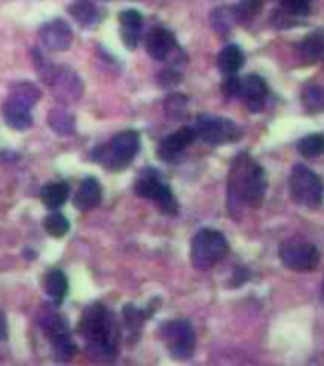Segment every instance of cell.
I'll use <instances>...</instances> for the list:
<instances>
[{
  "label": "cell",
  "mask_w": 324,
  "mask_h": 366,
  "mask_svg": "<svg viewBox=\"0 0 324 366\" xmlns=\"http://www.w3.org/2000/svg\"><path fill=\"white\" fill-rule=\"evenodd\" d=\"M265 189L267 180L260 164L248 155L237 156L229 174V205L240 203L258 208L263 203Z\"/></svg>",
  "instance_id": "obj_1"
},
{
  "label": "cell",
  "mask_w": 324,
  "mask_h": 366,
  "mask_svg": "<svg viewBox=\"0 0 324 366\" xmlns=\"http://www.w3.org/2000/svg\"><path fill=\"white\" fill-rule=\"evenodd\" d=\"M229 252V242L223 233L216 229H202L193 237L191 242V261L200 271L212 269Z\"/></svg>",
  "instance_id": "obj_2"
},
{
  "label": "cell",
  "mask_w": 324,
  "mask_h": 366,
  "mask_svg": "<svg viewBox=\"0 0 324 366\" xmlns=\"http://www.w3.org/2000/svg\"><path fill=\"white\" fill-rule=\"evenodd\" d=\"M138 149H140V136L134 130H128V132L115 136L111 143L92 151V159L101 162L107 170L119 172L132 162Z\"/></svg>",
  "instance_id": "obj_3"
},
{
  "label": "cell",
  "mask_w": 324,
  "mask_h": 366,
  "mask_svg": "<svg viewBox=\"0 0 324 366\" xmlns=\"http://www.w3.org/2000/svg\"><path fill=\"white\" fill-rule=\"evenodd\" d=\"M290 191H292V197L296 198V203L307 208H318L323 205L324 183L307 166H302V164L294 166L292 176H290Z\"/></svg>",
  "instance_id": "obj_4"
},
{
  "label": "cell",
  "mask_w": 324,
  "mask_h": 366,
  "mask_svg": "<svg viewBox=\"0 0 324 366\" xmlns=\"http://www.w3.org/2000/svg\"><path fill=\"white\" fill-rule=\"evenodd\" d=\"M282 265L292 271H313L318 265V248L303 237H292L281 244L279 250Z\"/></svg>",
  "instance_id": "obj_5"
},
{
  "label": "cell",
  "mask_w": 324,
  "mask_h": 366,
  "mask_svg": "<svg viewBox=\"0 0 324 366\" xmlns=\"http://www.w3.org/2000/svg\"><path fill=\"white\" fill-rule=\"evenodd\" d=\"M161 336L168 353L177 360L189 359L195 353V332L187 321H170L161 326Z\"/></svg>",
  "instance_id": "obj_6"
},
{
  "label": "cell",
  "mask_w": 324,
  "mask_h": 366,
  "mask_svg": "<svg viewBox=\"0 0 324 366\" xmlns=\"http://www.w3.org/2000/svg\"><path fill=\"white\" fill-rule=\"evenodd\" d=\"M195 136L212 145H221L240 138V128L229 119L200 117L195 124Z\"/></svg>",
  "instance_id": "obj_7"
},
{
  "label": "cell",
  "mask_w": 324,
  "mask_h": 366,
  "mask_svg": "<svg viewBox=\"0 0 324 366\" xmlns=\"http://www.w3.org/2000/svg\"><path fill=\"white\" fill-rule=\"evenodd\" d=\"M78 332L84 336L86 342L92 339H105L115 338V328L111 323V315L107 313L105 307H101L99 303H94L82 313ZM117 339V338H115Z\"/></svg>",
  "instance_id": "obj_8"
},
{
  "label": "cell",
  "mask_w": 324,
  "mask_h": 366,
  "mask_svg": "<svg viewBox=\"0 0 324 366\" xmlns=\"http://www.w3.org/2000/svg\"><path fill=\"white\" fill-rule=\"evenodd\" d=\"M44 80L54 88L56 98L61 99V101H75V99L80 98L82 86H80V80L75 73H69L65 69L50 71L48 77H44Z\"/></svg>",
  "instance_id": "obj_9"
},
{
  "label": "cell",
  "mask_w": 324,
  "mask_h": 366,
  "mask_svg": "<svg viewBox=\"0 0 324 366\" xmlns=\"http://www.w3.org/2000/svg\"><path fill=\"white\" fill-rule=\"evenodd\" d=\"M40 43L48 50L54 52H61L67 50L73 43V31H71L69 23L64 20H54V22L46 23L40 29Z\"/></svg>",
  "instance_id": "obj_10"
},
{
  "label": "cell",
  "mask_w": 324,
  "mask_h": 366,
  "mask_svg": "<svg viewBox=\"0 0 324 366\" xmlns=\"http://www.w3.org/2000/svg\"><path fill=\"white\" fill-rule=\"evenodd\" d=\"M239 96L244 99V103L248 105L250 111H261L265 105L267 99V85L265 80L258 75H248L246 78H242L239 85Z\"/></svg>",
  "instance_id": "obj_11"
},
{
  "label": "cell",
  "mask_w": 324,
  "mask_h": 366,
  "mask_svg": "<svg viewBox=\"0 0 324 366\" xmlns=\"http://www.w3.org/2000/svg\"><path fill=\"white\" fill-rule=\"evenodd\" d=\"M195 138H197V136H195V130H193V128H182V130H177L176 134L168 136V138H164V140L161 141V145H159V156L166 162L176 161L177 156H182V153H184L185 149L193 143Z\"/></svg>",
  "instance_id": "obj_12"
},
{
  "label": "cell",
  "mask_w": 324,
  "mask_h": 366,
  "mask_svg": "<svg viewBox=\"0 0 324 366\" xmlns=\"http://www.w3.org/2000/svg\"><path fill=\"white\" fill-rule=\"evenodd\" d=\"M145 44H147L149 56L153 57V59H161V61L162 59H168L177 50L176 38H174V35L170 33L168 29L164 27L151 29Z\"/></svg>",
  "instance_id": "obj_13"
},
{
  "label": "cell",
  "mask_w": 324,
  "mask_h": 366,
  "mask_svg": "<svg viewBox=\"0 0 324 366\" xmlns=\"http://www.w3.org/2000/svg\"><path fill=\"white\" fill-rule=\"evenodd\" d=\"M27 103H23L22 99L10 98L2 107V115H4V120L10 128L14 130H27L31 124H33V117H31V111H29Z\"/></svg>",
  "instance_id": "obj_14"
},
{
  "label": "cell",
  "mask_w": 324,
  "mask_h": 366,
  "mask_svg": "<svg viewBox=\"0 0 324 366\" xmlns=\"http://www.w3.org/2000/svg\"><path fill=\"white\" fill-rule=\"evenodd\" d=\"M101 203V187L96 177H86L80 183L77 195H75V206L80 212H90Z\"/></svg>",
  "instance_id": "obj_15"
},
{
  "label": "cell",
  "mask_w": 324,
  "mask_h": 366,
  "mask_svg": "<svg viewBox=\"0 0 324 366\" xmlns=\"http://www.w3.org/2000/svg\"><path fill=\"white\" fill-rule=\"evenodd\" d=\"M86 351H88V357L94 363H98V365H111L117 359V339L105 338L86 342Z\"/></svg>",
  "instance_id": "obj_16"
},
{
  "label": "cell",
  "mask_w": 324,
  "mask_h": 366,
  "mask_svg": "<svg viewBox=\"0 0 324 366\" xmlns=\"http://www.w3.org/2000/svg\"><path fill=\"white\" fill-rule=\"evenodd\" d=\"M141 22L143 20H141V14L138 10H126V12L120 14V25H122L120 36L130 50H134L140 43Z\"/></svg>",
  "instance_id": "obj_17"
},
{
  "label": "cell",
  "mask_w": 324,
  "mask_h": 366,
  "mask_svg": "<svg viewBox=\"0 0 324 366\" xmlns=\"http://www.w3.org/2000/svg\"><path fill=\"white\" fill-rule=\"evenodd\" d=\"M300 56L305 61H318L324 57V29H317L300 43Z\"/></svg>",
  "instance_id": "obj_18"
},
{
  "label": "cell",
  "mask_w": 324,
  "mask_h": 366,
  "mask_svg": "<svg viewBox=\"0 0 324 366\" xmlns=\"http://www.w3.org/2000/svg\"><path fill=\"white\" fill-rule=\"evenodd\" d=\"M242 65H244V54H242V50L239 46L231 44V46H226V48L219 52L218 67L227 77L235 75Z\"/></svg>",
  "instance_id": "obj_19"
},
{
  "label": "cell",
  "mask_w": 324,
  "mask_h": 366,
  "mask_svg": "<svg viewBox=\"0 0 324 366\" xmlns=\"http://www.w3.org/2000/svg\"><path fill=\"white\" fill-rule=\"evenodd\" d=\"M44 286H46V292H48V296L54 298V300L59 303L65 296H67L69 282H67V277H65L64 271H59V269H52V271H48V273H46V279H44Z\"/></svg>",
  "instance_id": "obj_20"
},
{
  "label": "cell",
  "mask_w": 324,
  "mask_h": 366,
  "mask_svg": "<svg viewBox=\"0 0 324 366\" xmlns=\"http://www.w3.org/2000/svg\"><path fill=\"white\" fill-rule=\"evenodd\" d=\"M164 185L161 180V176L156 174L155 170H145L138 180H135V193L143 198H151L155 197L156 193L161 191V187Z\"/></svg>",
  "instance_id": "obj_21"
},
{
  "label": "cell",
  "mask_w": 324,
  "mask_h": 366,
  "mask_svg": "<svg viewBox=\"0 0 324 366\" xmlns=\"http://www.w3.org/2000/svg\"><path fill=\"white\" fill-rule=\"evenodd\" d=\"M52 342V349H54V359L57 363H69L75 355V344L69 338L67 332H59V334H52L50 336Z\"/></svg>",
  "instance_id": "obj_22"
},
{
  "label": "cell",
  "mask_w": 324,
  "mask_h": 366,
  "mask_svg": "<svg viewBox=\"0 0 324 366\" xmlns=\"http://www.w3.org/2000/svg\"><path fill=\"white\" fill-rule=\"evenodd\" d=\"M67 195H69V187L65 183H48L46 187H43L40 191V198L43 203L52 210H56L59 206L65 205L67 200Z\"/></svg>",
  "instance_id": "obj_23"
},
{
  "label": "cell",
  "mask_w": 324,
  "mask_h": 366,
  "mask_svg": "<svg viewBox=\"0 0 324 366\" xmlns=\"http://www.w3.org/2000/svg\"><path fill=\"white\" fill-rule=\"evenodd\" d=\"M69 12L73 17L82 25H92L98 22V8L94 6L90 0H77L73 6L69 8Z\"/></svg>",
  "instance_id": "obj_24"
},
{
  "label": "cell",
  "mask_w": 324,
  "mask_h": 366,
  "mask_svg": "<svg viewBox=\"0 0 324 366\" xmlns=\"http://www.w3.org/2000/svg\"><path fill=\"white\" fill-rule=\"evenodd\" d=\"M48 122L57 134H73V130H75V119L65 109H54L48 115Z\"/></svg>",
  "instance_id": "obj_25"
},
{
  "label": "cell",
  "mask_w": 324,
  "mask_h": 366,
  "mask_svg": "<svg viewBox=\"0 0 324 366\" xmlns=\"http://www.w3.org/2000/svg\"><path fill=\"white\" fill-rule=\"evenodd\" d=\"M297 151L307 159H317L324 153V136L309 134L297 143Z\"/></svg>",
  "instance_id": "obj_26"
},
{
  "label": "cell",
  "mask_w": 324,
  "mask_h": 366,
  "mask_svg": "<svg viewBox=\"0 0 324 366\" xmlns=\"http://www.w3.org/2000/svg\"><path fill=\"white\" fill-rule=\"evenodd\" d=\"M44 229L48 235L52 237H65L67 233H69V219L65 218L64 214H59V212H52L48 214L46 218H44Z\"/></svg>",
  "instance_id": "obj_27"
},
{
  "label": "cell",
  "mask_w": 324,
  "mask_h": 366,
  "mask_svg": "<svg viewBox=\"0 0 324 366\" xmlns=\"http://www.w3.org/2000/svg\"><path fill=\"white\" fill-rule=\"evenodd\" d=\"M303 103L309 113L324 111V86H309L303 92Z\"/></svg>",
  "instance_id": "obj_28"
},
{
  "label": "cell",
  "mask_w": 324,
  "mask_h": 366,
  "mask_svg": "<svg viewBox=\"0 0 324 366\" xmlns=\"http://www.w3.org/2000/svg\"><path fill=\"white\" fill-rule=\"evenodd\" d=\"M153 200L156 203V206L161 208L166 216H176L177 210H179V206H177V200L174 198V193L166 187V185H162L161 191L156 193Z\"/></svg>",
  "instance_id": "obj_29"
},
{
  "label": "cell",
  "mask_w": 324,
  "mask_h": 366,
  "mask_svg": "<svg viewBox=\"0 0 324 366\" xmlns=\"http://www.w3.org/2000/svg\"><path fill=\"white\" fill-rule=\"evenodd\" d=\"M122 319H124V324H126L128 330L132 332V334L140 332L143 323H145V315H143L140 309H135L134 305H126V307H124Z\"/></svg>",
  "instance_id": "obj_30"
},
{
  "label": "cell",
  "mask_w": 324,
  "mask_h": 366,
  "mask_svg": "<svg viewBox=\"0 0 324 366\" xmlns=\"http://www.w3.org/2000/svg\"><path fill=\"white\" fill-rule=\"evenodd\" d=\"M12 98L22 99L23 103L31 105L33 101H36V99L40 98V92H38V88H36V86L29 85V82H20V85H17V88L12 92Z\"/></svg>",
  "instance_id": "obj_31"
},
{
  "label": "cell",
  "mask_w": 324,
  "mask_h": 366,
  "mask_svg": "<svg viewBox=\"0 0 324 366\" xmlns=\"http://www.w3.org/2000/svg\"><path fill=\"white\" fill-rule=\"evenodd\" d=\"M282 10L290 15H307L311 12V0H279Z\"/></svg>",
  "instance_id": "obj_32"
},
{
  "label": "cell",
  "mask_w": 324,
  "mask_h": 366,
  "mask_svg": "<svg viewBox=\"0 0 324 366\" xmlns=\"http://www.w3.org/2000/svg\"><path fill=\"white\" fill-rule=\"evenodd\" d=\"M43 324L50 336H52V334H59V332H67V323H65V319L57 317V315H48V317L43 321Z\"/></svg>",
  "instance_id": "obj_33"
},
{
  "label": "cell",
  "mask_w": 324,
  "mask_h": 366,
  "mask_svg": "<svg viewBox=\"0 0 324 366\" xmlns=\"http://www.w3.org/2000/svg\"><path fill=\"white\" fill-rule=\"evenodd\" d=\"M239 85H240V78H237L235 75H229L226 82H223V92H226V96H229V98L239 96Z\"/></svg>",
  "instance_id": "obj_34"
},
{
  "label": "cell",
  "mask_w": 324,
  "mask_h": 366,
  "mask_svg": "<svg viewBox=\"0 0 324 366\" xmlns=\"http://www.w3.org/2000/svg\"><path fill=\"white\" fill-rule=\"evenodd\" d=\"M321 294H323V300H324V282H323V288H321Z\"/></svg>",
  "instance_id": "obj_35"
}]
</instances>
